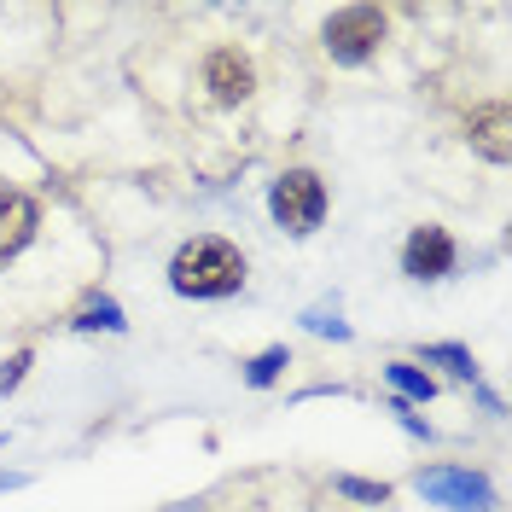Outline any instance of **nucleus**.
I'll list each match as a JSON object with an SVG mask.
<instances>
[{
  "label": "nucleus",
  "mask_w": 512,
  "mask_h": 512,
  "mask_svg": "<svg viewBox=\"0 0 512 512\" xmlns=\"http://www.w3.org/2000/svg\"><path fill=\"white\" fill-rule=\"evenodd\" d=\"M169 280H175V291H187V297H227V291H239V280H245V262L222 239H198V245H187V251L175 256Z\"/></svg>",
  "instance_id": "obj_1"
},
{
  "label": "nucleus",
  "mask_w": 512,
  "mask_h": 512,
  "mask_svg": "<svg viewBox=\"0 0 512 512\" xmlns=\"http://www.w3.org/2000/svg\"><path fill=\"white\" fill-rule=\"evenodd\" d=\"M274 216H280V227H291V233H309V227L326 216V187H320L309 169H291L286 181L274 187Z\"/></svg>",
  "instance_id": "obj_2"
},
{
  "label": "nucleus",
  "mask_w": 512,
  "mask_h": 512,
  "mask_svg": "<svg viewBox=\"0 0 512 512\" xmlns=\"http://www.w3.org/2000/svg\"><path fill=\"white\" fill-rule=\"evenodd\" d=\"M379 41H384V18L373 12V6H350V12H338V18L326 24V53L344 59V64L367 59Z\"/></svg>",
  "instance_id": "obj_3"
},
{
  "label": "nucleus",
  "mask_w": 512,
  "mask_h": 512,
  "mask_svg": "<svg viewBox=\"0 0 512 512\" xmlns=\"http://www.w3.org/2000/svg\"><path fill=\"white\" fill-rule=\"evenodd\" d=\"M419 489L431 495V501H443L454 512H489L495 507V495H489V483L472 478V472H425Z\"/></svg>",
  "instance_id": "obj_4"
},
{
  "label": "nucleus",
  "mask_w": 512,
  "mask_h": 512,
  "mask_svg": "<svg viewBox=\"0 0 512 512\" xmlns=\"http://www.w3.org/2000/svg\"><path fill=\"white\" fill-rule=\"evenodd\" d=\"M448 268H454V239L443 227H419L408 239V274L414 280H443Z\"/></svg>",
  "instance_id": "obj_5"
},
{
  "label": "nucleus",
  "mask_w": 512,
  "mask_h": 512,
  "mask_svg": "<svg viewBox=\"0 0 512 512\" xmlns=\"http://www.w3.org/2000/svg\"><path fill=\"white\" fill-rule=\"evenodd\" d=\"M35 233V204L24 192H0V262L12 251H24Z\"/></svg>",
  "instance_id": "obj_6"
},
{
  "label": "nucleus",
  "mask_w": 512,
  "mask_h": 512,
  "mask_svg": "<svg viewBox=\"0 0 512 512\" xmlns=\"http://www.w3.org/2000/svg\"><path fill=\"white\" fill-rule=\"evenodd\" d=\"M204 82L216 88V99H227V105H233V99L251 94V64L239 59L233 47H222V53H210V64H204Z\"/></svg>",
  "instance_id": "obj_7"
},
{
  "label": "nucleus",
  "mask_w": 512,
  "mask_h": 512,
  "mask_svg": "<svg viewBox=\"0 0 512 512\" xmlns=\"http://www.w3.org/2000/svg\"><path fill=\"white\" fill-rule=\"evenodd\" d=\"M472 140H478L483 158L507 163V105H489V111H478V117H472Z\"/></svg>",
  "instance_id": "obj_8"
},
{
  "label": "nucleus",
  "mask_w": 512,
  "mask_h": 512,
  "mask_svg": "<svg viewBox=\"0 0 512 512\" xmlns=\"http://www.w3.org/2000/svg\"><path fill=\"white\" fill-rule=\"evenodd\" d=\"M280 367H286V350H268V355H262V361L251 367V384H268L274 373H280Z\"/></svg>",
  "instance_id": "obj_9"
},
{
  "label": "nucleus",
  "mask_w": 512,
  "mask_h": 512,
  "mask_svg": "<svg viewBox=\"0 0 512 512\" xmlns=\"http://www.w3.org/2000/svg\"><path fill=\"white\" fill-rule=\"evenodd\" d=\"M390 379L402 384V390H408V396H431V379H419L414 367H390Z\"/></svg>",
  "instance_id": "obj_10"
},
{
  "label": "nucleus",
  "mask_w": 512,
  "mask_h": 512,
  "mask_svg": "<svg viewBox=\"0 0 512 512\" xmlns=\"http://www.w3.org/2000/svg\"><path fill=\"white\" fill-rule=\"evenodd\" d=\"M344 495H361V501H384V483H361V478H344Z\"/></svg>",
  "instance_id": "obj_11"
},
{
  "label": "nucleus",
  "mask_w": 512,
  "mask_h": 512,
  "mask_svg": "<svg viewBox=\"0 0 512 512\" xmlns=\"http://www.w3.org/2000/svg\"><path fill=\"white\" fill-rule=\"evenodd\" d=\"M24 367H30V355H12V367L0 373V390H12V384L24 379Z\"/></svg>",
  "instance_id": "obj_12"
},
{
  "label": "nucleus",
  "mask_w": 512,
  "mask_h": 512,
  "mask_svg": "<svg viewBox=\"0 0 512 512\" xmlns=\"http://www.w3.org/2000/svg\"><path fill=\"white\" fill-rule=\"evenodd\" d=\"M82 326H123V320H117V309H111V303H99V309L82 320Z\"/></svg>",
  "instance_id": "obj_13"
}]
</instances>
